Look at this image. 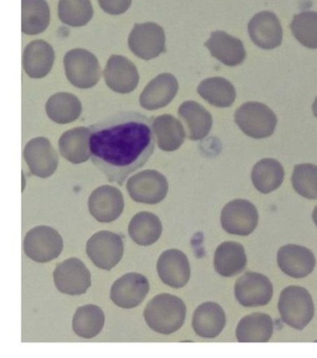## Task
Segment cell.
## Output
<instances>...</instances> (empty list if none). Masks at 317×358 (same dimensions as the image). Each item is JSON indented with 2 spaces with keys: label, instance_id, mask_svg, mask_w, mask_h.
<instances>
[{
  "label": "cell",
  "instance_id": "12",
  "mask_svg": "<svg viewBox=\"0 0 317 358\" xmlns=\"http://www.w3.org/2000/svg\"><path fill=\"white\" fill-rule=\"evenodd\" d=\"M234 295L242 306H265L273 298V284L267 276L262 273L248 272L237 279Z\"/></svg>",
  "mask_w": 317,
  "mask_h": 358
},
{
  "label": "cell",
  "instance_id": "38",
  "mask_svg": "<svg viewBox=\"0 0 317 358\" xmlns=\"http://www.w3.org/2000/svg\"><path fill=\"white\" fill-rule=\"evenodd\" d=\"M101 10L111 15L125 13L132 5V0H98Z\"/></svg>",
  "mask_w": 317,
  "mask_h": 358
},
{
  "label": "cell",
  "instance_id": "31",
  "mask_svg": "<svg viewBox=\"0 0 317 358\" xmlns=\"http://www.w3.org/2000/svg\"><path fill=\"white\" fill-rule=\"evenodd\" d=\"M285 171L281 163L273 159L260 160L251 173L254 187L260 193L270 194L276 190L284 180Z\"/></svg>",
  "mask_w": 317,
  "mask_h": 358
},
{
  "label": "cell",
  "instance_id": "22",
  "mask_svg": "<svg viewBox=\"0 0 317 358\" xmlns=\"http://www.w3.org/2000/svg\"><path fill=\"white\" fill-rule=\"evenodd\" d=\"M226 325V315L220 304L206 301L195 309L192 326L197 336L213 339L219 336Z\"/></svg>",
  "mask_w": 317,
  "mask_h": 358
},
{
  "label": "cell",
  "instance_id": "10",
  "mask_svg": "<svg viewBox=\"0 0 317 358\" xmlns=\"http://www.w3.org/2000/svg\"><path fill=\"white\" fill-rule=\"evenodd\" d=\"M129 47L137 57L152 60L165 52V32L155 22L136 24L129 34Z\"/></svg>",
  "mask_w": 317,
  "mask_h": 358
},
{
  "label": "cell",
  "instance_id": "40",
  "mask_svg": "<svg viewBox=\"0 0 317 358\" xmlns=\"http://www.w3.org/2000/svg\"><path fill=\"white\" fill-rule=\"evenodd\" d=\"M313 220H314V222H315V224L317 227V206L315 208V210H314V211H313Z\"/></svg>",
  "mask_w": 317,
  "mask_h": 358
},
{
  "label": "cell",
  "instance_id": "8",
  "mask_svg": "<svg viewBox=\"0 0 317 358\" xmlns=\"http://www.w3.org/2000/svg\"><path fill=\"white\" fill-rule=\"evenodd\" d=\"M87 255L100 269L110 271L121 261L124 255L122 238L110 231H100L87 242Z\"/></svg>",
  "mask_w": 317,
  "mask_h": 358
},
{
  "label": "cell",
  "instance_id": "2",
  "mask_svg": "<svg viewBox=\"0 0 317 358\" xmlns=\"http://www.w3.org/2000/svg\"><path fill=\"white\" fill-rule=\"evenodd\" d=\"M143 317L153 331L169 335L182 328L185 321L186 306L177 296L161 293L147 303Z\"/></svg>",
  "mask_w": 317,
  "mask_h": 358
},
{
  "label": "cell",
  "instance_id": "14",
  "mask_svg": "<svg viewBox=\"0 0 317 358\" xmlns=\"http://www.w3.org/2000/svg\"><path fill=\"white\" fill-rule=\"evenodd\" d=\"M149 290V281L146 276L139 273H129L113 284L110 298L120 308L132 309L143 303Z\"/></svg>",
  "mask_w": 317,
  "mask_h": 358
},
{
  "label": "cell",
  "instance_id": "6",
  "mask_svg": "<svg viewBox=\"0 0 317 358\" xmlns=\"http://www.w3.org/2000/svg\"><path fill=\"white\" fill-rule=\"evenodd\" d=\"M63 249V238L52 227H36L28 231L24 238L25 255L36 263L45 264L55 260Z\"/></svg>",
  "mask_w": 317,
  "mask_h": 358
},
{
  "label": "cell",
  "instance_id": "36",
  "mask_svg": "<svg viewBox=\"0 0 317 358\" xmlns=\"http://www.w3.org/2000/svg\"><path fill=\"white\" fill-rule=\"evenodd\" d=\"M293 35L302 46L317 49V13L302 11L294 15L290 24Z\"/></svg>",
  "mask_w": 317,
  "mask_h": 358
},
{
  "label": "cell",
  "instance_id": "24",
  "mask_svg": "<svg viewBox=\"0 0 317 358\" xmlns=\"http://www.w3.org/2000/svg\"><path fill=\"white\" fill-rule=\"evenodd\" d=\"M62 157L73 164H81L92 157L90 153V129L78 127L65 131L59 140Z\"/></svg>",
  "mask_w": 317,
  "mask_h": 358
},
{
  "label": "cell",
  "instance_id": "28",
  "mask_svg": "<svg viewBox=\"0 0 317 358\" xmlns=\"http://www.w3.org/2000/svg\"><path fill=\"white\" fill-rule=\"evenodd\" d=\"M273 334V320L263 313L246 315L239 321L236 331L239 343H267Z\"/></svg>",
  "mask_w": 317,
  "mask_h": 358
},
{
  "label": "cell",
  "instance_id": "16",
  "mask_svg": "<svg viewBox=\"0 0 317 358\" xmlns=\"http://www.w3.org/2000/svg\"><path fill=\"white\" fill-rule=\"evenodd\" d=\"M248 35L256 46L263 50H274L283 41V29L279 17L272 11H262L251 20Z\"/></svg>",
  "mask_w": 317,
  "mask_h": 358
},
{
  "label": "cell",
  "instance_id": "26",
  "mask_svg": "<svg viewBox=\"0 0 317 358\" xmlns=\"http://www.w3.org/2000/svg\"><path fill=\"white\" fill-rule=\"evenodd\" d=\"M178 115L188 129V139L203 140L211 132L213 123L211 113L197 101H188L181 104Z\"/></svg>",
  "mask_w": 317,
  "mask_h": 358
},
{
  "label": "cell",
  "instance_id": "32",
  "mask_svg": "<svg viewBox=\"0 0 317 358\" xmlns=\"http://www.w3.org/2000/svg\"><path fill=\"white\" fill-rule=\"evenodd\" d=\"M46 112L53 122L69 124L80 117L82 106L76 96L71 93L59 92L48 100Z\"/></svg>",
  "mask_w": 317,
  "mask_h": 358
},
{
  "label": "cell",
  "instance_id": "33",
  "mask_svg": "<svg viewBox=\"0 0 317 358\" xmlns=\"http://www.w3.org/2000/svg\"><path fill=\"white\" fill-rule=\"evenodd\" d=\"M198 94L211 106L226 108L234 103L236 89L230 81L223 78H209L197 87Z\"/></svg>",
  "mask_w": 317,
  "mask_h": 358
},
{
  "label": "cell",
  "instance_id": "7",
  "mask_svg": "<svg viewBox=\"0 0 317 358\" xmlns=\"http://www.w3.org/2000/svg\"><path fill=\"white\" fill-rule=\"evenodd\" d=\"M259 222L257 208L246 199H234L227 203L220 214V224L231 235L247 236L253 234Z\"/></svg>",
  "mask_w": 317,
  "mask_h": 358
},
{
  "label": "cell",
  "instance_id": "4",
  "mask_svg": "<svg viewBox=\"0 0 317 358\" xmlns=\"http://www.w3.org/2000/svg\"><path fill=\"white\" fill-rule=\"evenodd\" d=\"M237 126L246 135L254 139L272 136L276 131V114L265 103L248 101L242 104L234 114Z\"/></svg>",
  "mask_w": 317,
  "mask_h": 358
},
{
  "label": "cell",
  "instance_id": "17",
  "mask_svg": "<svg viewBox=\"0 0 317 358\" xmlns=\"http://www.w3.org/2000/svg\"><path fill=\"white\" fill-rule=\"evenodd\" d=\"M157 269L161 281L174 289H181L191 276L188 256L179 250H165L158 259Z\"/></svg>",
  "mask_w": 317,
  "mask_h": 358
},
{
  "label": "cell",
  "instance_id": "13",
  "mask_svg": "<svg viewBox=\"0 0 317 358\" xmlns=\"http://www.w3.org/2000/svg\"><path fill=\"white\" fill-rule=\"evenodd\" d=\"M24 157L30 173L39 178H49L57 170L58 154L47 138L38 137L28 142Z\"/></svg>",
  "mask_w": 317,
  "mask_h": 358
},
{
  "label": "cell",
  "instance_id": "19",
  "mask_svg": "<svg viewBox=\"0 0 317 358\" xmlns=\"http://www.w3.org/2000/svg\"><path fill=\"white\" fill-rule=\"evenodd\" d=\"M312 250L299 245L288 244L277 252V264L286 275L293 278L309 275L316 267Z\"/></svg>",
  "mask_w": 317,
  "mask_h": 358
},
{
  "label": "cell",
  "instance_id": "9",
  "mask_svg": "<svg viewBox=\"0 0 317 358\" xmlns=\"http://www.w3.org/2000/svg\"><path fill=\"white\" fill-rule=\"evenodd\" d=\"M127 190L135 202L155 205L165 199L169 182L163 174L147 170L135 174L127 180Z\"/></svg>",
  "mask_w": 317,
  "mask_h": 358
},
{
  "label": "cell",
  "instance_id": "34",
  "mask_svg": "<svg viewBox=\"0 0 317 358\" xmlns=\"http://www.w3.org/2000/svg\"><path fill=\"white\" fill-rule=\"evenodd\" d=\"M106 322L103 310L94 304L78 307L73 317V331L84 339H92L101 331Z\"/></svg>",
  "mask_w": 317,
  "mask_h": 358
},
{
  "label": "cell",
  "instance_id": "27",
  "mask_svg": "<svg viewBox=\"0 0 317 358\" xmlns=\"http://www.w3.org/2000/svg\"><path fill=\"white\" fill-rule=\"evenodd\" d=\"M152 126L157 146L162 151H176L185 142V128L174 115L166 114L155 117Z\"/></svg>",
  "mask_w": 317,
  "mask_h": 358
},
{
  "label": "cell",
  "instance_id": "39",
  "mask_svg": "<svg viewBox=\"0 0 317 358\" xmlns=\"http://www.w3.org/2000/svg\"><path fill=\"white\" fill-rule=\"evenodd\" d=\"M313 112L314 115H315V117L317 118V97L313 103Z\"/></svg>",
  "mask_w": 317,
  "mask_h": 358
},
{
  "label": "cell",
  "instance_id": "21",
  "mask_svg": "<svg viewBox=\"0 0 317 358\" xmlns=\"http://www.w3.org/2000/svg\"><path fill=\"white\" fill-rule=\"evenodd\" d=\"M205 46L211 52L212 57L216 58L225 66H240L247 57L242 41L229 35L225 31L212 32Z\"/></svg>",
  "mask_w": 317,
  "mask_h": 358
},
{
  "label": "cell",
  "instance_id": "37",
  "mask_svg": "<svg viewBox=\"0 0 317 358\" xmlns=\"http://www.w3.org/2000/svg\"><path fill=\"white\" fill-rule=\"evenodd\" d=\"M291 182L300 196L307 199H317V166L308 163L296 165Z\"/></svg>",
  "mask_w": 317,
  "mask_h": 358
},
{
  "label": "cell",
  "instance_id": "30",
  "mask_svg": "<svg viewBox=\"0 0 317 358\" xmlns=\"http://www.w3.org/2000/svg\"><path fill=\"white\" fill-rule=\"evenodd\" d=\"M50 11L46 0H22V31L35 36L49 27Z\"/></svg>",
  "mask_w": 317,
  "mask_h": 358
},
{
  "label": "cell",
  "instance_id": "25",
  "mask_svg": "<svg viewBox=\"0 0 317 358\" xmlns=\"http://www.w3.org/2000/svg\"><path fill=\"white\" fill-rule=\"evenodd\" d=\"M247 263L244 247L239 242H223L215 252L214 268L223 278L239 275L246 268Z\"/></svg>",
  "mask_w": 317,
  "mask_h": 358
},
{
  "label": "cell",
  "instance_id": "29",
  "mask_svg": "<svg viewBox=\"0 0 317 358\" xmlns=\"http://www.w3.org/2000/svg\"><path fill=\"white\" fill-rule=\"evenodd\" d=\"M162 222L155 214L141 211L133 217L129 225L132 241L140 246H150L160 239L162 234Z\"/></svg>",
  "mask_w": 317,
  "mask_h": 358
},
{
  "label": "cell",
  "instance_id": "3",
  "mask_svg": "<svg viewBox=\"0 0 317 358\" xmlns=\"http://www.w3.org/2000/svg\"><path fill=\"white\" fill-rule=\"evenodd\" d=\"M279 311L283 322L302 331L315 315V304L307 289L290 286L285 287L280 294Z\"/></svg>",
  "mask_w": 317,
  "mask_h": 358
},
{
  "label": "cell",
  "instance_id": "15",
  "mask_svg": "<svg viewBox=\"0 0 317 358\" xmlns=\"http://www.w3.org/2000/svg\"><path fill=\"white\" fill-rule=\"evenodd\" d=\"M87 207L98 222H114L120 218L124 210L122 192L114 186H100L90 194Z\"/></svg>",
  "mask_w": 317,
  "mask_h": 358
},
{
  "label": "cell",
  "instance_id": "11",
  "mask_svg": "<svg viewBox=\"0 0 317 358\" xmlns=\"http://www.w3.org/2000/svg\"><path fill=\"white\" fill-rule=\"evenodd\" d=\"M53 279L59 292L71 296L84 294L92 285L90 270L78 258L59 264L53 272Z\"/></svg>",
  "mask_w": 317,
  "mask_h": 358
},
{
  "label": "cell",
  "instance_id": "23",
  "mask_svg": "<svg viewBox=\"0 0 317 358\" xmlns=\"http://www.w3.org/2000/svg\"><path fill=\"white\" fill-rule=\"evenodd\" d=\"M55 60V53L53 48L46 41H35L25 47L22 66L28 77L42 78L49 74Z\"/></svg>",
  "mask_w": 317,
  "mask_h": 358
},
{
  "label": "cell",
  "instance_id": "5",
  "mask_svg": "<svg viewBox=\"0 0 317 358\" xmlns=\"http://www.w3.org/2000/svg\"><path fill=\"white\" fill-rule=\"evenodd\" d=\"M64 64L67 80L76 88L90 89L100 80V64L89 50H71L64 56Z\"/></svg>",
  "mask_w": 317,
  "mask_h": 358
},
{
  "label": "cell",
  "instance_id": "20",
  "mask_svg": "<svg viewBox=\"0 0 317 358\" xmlns=\"http://www.w3.org/2000/svg\"><path fill=\"white\" fill-rule=\"evenodd\" d=\"M179 85L176 78L169 73L158 75L150 81L140 95L143 108L154 111L169 106L177 95Z\"/></svg>",
  "mask_w": 317,
  "mask_h": 358
},
{
  "label": "cell",
  "instance_id": "35",
  "mask_svg": "<svg viewBox=\"0 0 317 358\" xmlns=\"http://www.w3.org/2000/svg\"><path fill=\"white\" fill-rule=\"evenodd\" d=\"M58 15L64 24L72 27H84L93 17L92 2L90 0H60Z\"/></svg>",
  "mask_w": 317,
  "mask_h": 358
},
{
  "label": "cell",
  "instance_id": "1",
  "mask_svg": "<svg viewBox=\"0 0 317 358\" xmlns=\"http://www.w3.org/2000/svg\"><path fill=\"white\" fill-rule=\"evenodd\" d=\"M90 129L92 162L109 182L123 185L154 153L151 120L141 113H115Z\"/></svg>",
  "mask_w": 317,
  "mask_h": 358
},
{
  "label": "cell",
  "instance_id": "18",
  "mask_svg": "<svg viewBox=\"0 0 317 358\" xmlns=\"http://www.w3.org/2000/svg\"><path fill=\"white\" fill-rule=\"evenodd\" d=\"M106 85L115 92L126 94L137 88V67L129 59L121 55H112L104 71Z\"/></svg>",
  "mask_w": 317,
  "mask_h": 358
}]
</instances>
